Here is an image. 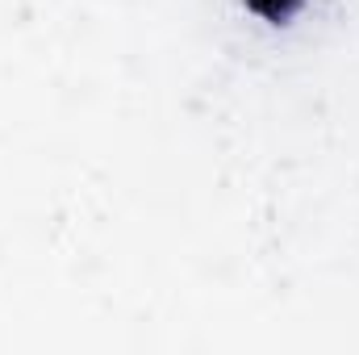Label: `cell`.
<instances>
[{
	"mask_svg": "<svg viewBox=\"0 0 359 355\" xmlns=\"http://www.w3.org/2000/svg\"><path fill=\"white\" fill-rule=\"evenodd\" d=\"M292 4H297V0H251V8L264 13V17H284Z\"/></svg>",
	"mask_w": 359,
	"mask_h": 355,
	"instance_id": "1",
	"label": "cell"
}]
</instances>
